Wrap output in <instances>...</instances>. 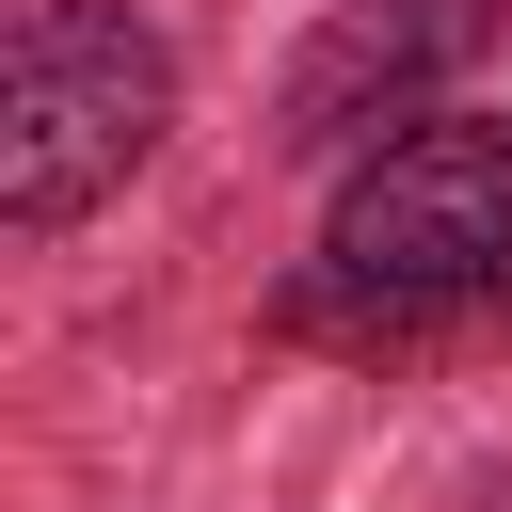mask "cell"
<instances>
[{"label":"cell","mask_w":512,"mask_h":512,"mask_svg":"<svg viewBox=\"0 0 512 512\" xmlns=\"http://www.w3.org/2000/svg\"><path fill=\"white\" fill-rule=\"evenodd\" d=\"M480 288H512V112H416L400 144H368L336 176L304 320L320 336H400V320H448Z\"/></svg>","instance_id":"1"},{"label":"cell","mask_w":512,"mask_h":512,"mask_svg":"<svg viewBox=\"0 0 512 512\" xmlns=\"http://www.w3.org/2000/svg\"><path fill=\"white\" fill-rule=\"evenodd\" d=\"M176 112V64L128 0H32L0 64V224H80Z\"/></svg>","instance_id":"2"},{"label":"cell","mask_w":512,"mask_h":512,"mask_svg":"<svg viewBox=\"0 0 512 512\" xmlns=\"http://www.w3.org/2000/svg\"><path fill=\"white\" fill-rule=\"evenodd\" d=\"M480 48V0H336L320 16V48L288 64V144H352V128H384V112H416L448 64Z\"/></svg>","instance_id":"3"}]
</instances>
